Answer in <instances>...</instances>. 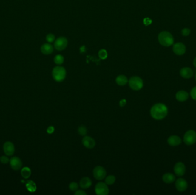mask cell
Masks as SVG:
<instances>
[{
	"mask_svg": "<svg viewBox=\"0 0 196 195\" xmlns=\"http://www.w3.org/2000/svg\"><path fill=\"white\" fill-rule=\"evenodd\" d=\"M158 41L162 46L168 47L174 43V37L169 32L163 31L158 35Z\"/></svg>",
	"mask_w": 196,
	"mask_h": 195,
	"instance_id": "2",
	"label": "cell"
},
{
	"mask_svg": "<svg viewBox=\"0 0 196 195\" xmlns=\"http://www.w3.org/2000/svg\"><path fill=\"white\" fill-rule=\"evenodd\" d=\"M95 193L98 195H107L109 194V189L106 183L98 182L95 188Z\"/></svg>",
	"mask_w": 196,
	"mask_h": 195,
	"instance_id": "6",
	"label": "cell"
},
{
	"mask_svg": "<svg viewBox=\"0 0 196 195\" xmlns=\"http://www.w3.org/2000/svg\"><path fill=\"white\" fill-rule=\"evenodd\" d=\"M116 180V178L114 175H109L106 177L105 180V183L107 185L113 184Z\"/></svg>",
	"mask_w": 196,
	"mask_h": 195,
	"instance_id": "24",
	"label": "cell"
},
{
	"mask_svg": "<svg viewBox=\"0 0 196 195\" xmlns=\"http://www.w3.org/2000/svg\"><path fill=\"white\" fill-rule=\"evenodd\" d=\"M52 77L57 82H61L66 77V70L63 66H58L55 67L52 71Z\"/></svg>",
	"mask_w": 196,
	"mask_h": 195,
	"instance_id": "3",
	"label": "cell"
},
{
	"mask_svg": "<svg viewBox=\"0 0 196 195\" xmlns=\"http://www.w3.org/2000/svg\"><path fill=\"white\" fill-rule=\"evenodd\" d=\"M10 160L7 157V156H2L0 157V161L1 163L4 164H7L9 162Z\"/></svg>",
	"mask_w": 196,
	"mask_h": 195,
	"instance_id": "30",
	"label": "cell"
},
{
	"mask_svg": "<svg viewBox=\"0 0 196 195\" xmlns=\"http://www.w3.org/2000/svg\"><path fill=\"white\" fill-rule=\"evenodd\" d=\"M174 173L177 176H182L185 173L186 171L185 166L182 162H178L174 166Z\"/></svg>",
	"mask_w": 196,
	"mask_h": 195,
	"instance_id": "11",
	"label": "cell"
},
{
	"mask_svg": "<svg viewBox=\"0 0 196 195\" xmlns=\"http://www.w3.org/2000/svg\"><path fill=\"white\" fill-rule=\"evenodd\" d=\"M182 35L183 36H188L190 33V29L189 28H184L182 30Z\"/></svg>",
	"mask_w": 196,
	"mask_h": 195,
	"instance_id": "32",
	"label": "cell"
},
{
	"mask_svg": "<svg viewBox=\"0 0 196 195\" xmlns=\"http://www.w3.org/2000/svg\"><path fill=\"white\" fill-rule=\"evenodd\" d=\"M21 174L24 179H28L31 175V170L29 167H24L21 169Z\"/></svg>",
	"mask_w": 196,
	"mask_h": 195,
	"instance_id": "23",
	"label": "cell"
},
{
	"mask_svg": "<svg viewBox=\"0 0 196 195\" xmlns=\"http://www.w3.org/2000/svg\"><path fill=\"white\" fill-rule=\"evenodd\" d=\"M175 187L177 191L180 192H184L188 187L187 181L184 179L179 178L175 181Z\"/></svg>",
	"mask_w": 196,
	"mask_h": 195,
	"instance_id": "9",
	"label": "cell"
},
{
	"mask_svg": "<svg viewBox=\"0 0 196 195\" xmlns=\"http://www.w3.org/2000/svg\"><path fill=\"white\" fill-rule=\"evenodd\" d=\"M54 62L57 65H61L64 62L63 56L60 55V54L56 55L54 58Z\"/></svg>",
	"mask_w": 196,
	"mask_h": 195,
	"instance_id": "25",
	"label": "cell"
},
{
	"mask_svg": "<svg viewBox=\"0 0 196 195\" xmlns=\"http://www.w3.org/2000/svg\"><path fill=\"white\" fill-rule=\"evenodd\" d=\"M129 87L134 91H139L143 86V80L138 76H133L129 81Z\"/></svg>",
	"mask_w": 196,
	"mask_h": 195,
	"instance_id": "4",
	"label": "cell"
},
{
	"mask_svg": "<svg viewBox=\"0 0 196 195\" xmlns=\"http://www.w3.org/2000/svg\"><path fill=\"white\" fill-rule=\"evenodd\" d=\"M55 37L54 36V35H53L52 33H50V34L47 35L46 36L47 41L50 43L53 42L55 41Z\"/></svg>",
	"mask_w": 196,
	"mask_h": 195,
	"instance_id": "29",
	"label": "cell"
},
{
	"mask_svg": "<svg viewBox=\"0 0 196 195\" xmlns=\"http://www.w3.org/2000/svg\"><path fill=\"white\" fill-rule=\"evenodd\" d=\"M68 45V40L64 37H60L55 41L54 46L58 51H61L65 49Z\"/></svg>",
	"mask_w": 196,
	"mask_h": 195,
	"instance_id": "7",
	"label": "cell"
},
{
	"mask_svg": "<svg viewBox=\"0 0 196 195\" xmlns=\"http://www.w3.org/2000/svg\"><path fill=\"white\" fill-rule=\"evenodd\" d=\"M80 187L82 189H88L92 185V181L88 177H83L80 181Z\"/></svg>",
	"mask_w": 196,
	"mask_h": 195,
	"instance_id": "19",
	"label": "cell"
},
{
	"mask_svg": "<svg viewBox=\"0 0 196 195\" xmlns=\"http://www.w3.org/2000/svg\"><path fill=\"white\" fill-rule=\"evenodd\" d=\"M3 149H4V152L6 154L7 156H11L15 153V146L10 141H7L5 143V144H4Z\"/></svg>",
	"mask_w": 196,
	"mask_h": 195,
	"instance_id": "12",
	"label": "cell"
},
{
	"mask_svg": "<svg viewBox=\"0 0 196 195\" xmlns=\"http://www.w3.org/2000/svg\"><path fill=\"white\" fill-rule=\"evenodd\" d=\"M180 75L182 77L188 79L192 77L193 76V72L192 69L188 67H185L180 70Z\"/></svg>",
	"mask_w": 196,
	"mask_h": 195,
	"instance_id": "16",
	"label": "cell"
},
{
	"mask_svg": "<svg viewBox=\"0 0 196 195\" xmlns=\"http://www.w3.org/2000/svg\"><path fill=\"white\" fill-rule=\"evenodd\" d=\"M167 143L170 146H176L181 144V138L178 136L172 135L168 138Z\"/></svg>",
	"mask_w": 196,
	"mask_h": 195,
	"instance_id": "15",
	"label": "cell"
},
{
	"mask_svg": "<svg viewBox=\"0 0 196 195\" xmlns=\"http://www.w3.org/2000/svg\"><path fill=\"white\" fill-rule=\"evenodd\" d=\"M173 50L175 54L178 56H182L186 52V46L182 43H177L173 45Z\"/></svg>",
	"mask_w": 196,
	"mask_h": 195,
	"instance_id": "13",
	"label": "cell"
},
{
	"mask_svg": "<svg viewBox=\"0 0 196 195\" xmlns=\"http://www.w3.org/2000/svg\"><path fill=\"white\" fill-rule=\"evenodd\" d=\"M168 109L167 107L162 104L158 103L153 105L150 110V114L152 118L157 120H160L163 119L167 116Z\"/></svg>",
	"mask_w": 196,
	"mask_h": 195,
	"instance_id": "1",
	"label": "cell"
},
{
	"mask_svg": "<svg viewBox=\"0 0 196 195\" xmlns=\"http://www.w3.org/2000/svg\"><path fill=\"white\" fill-rule=\"evenodd\" d=\"M54 131H55V128H54V127H53V126H50V127H49L47 128V133H49V134H52V133H53L54 132Z\"/></svg>",
	"mask_w": 196,
	"mask_h": 195,
	"instance_id": "34",
	"label": "cell"
},
{
	"mask_svg": "<svg viewBox=\"0 0 196 195\" xmlns=\"http://www.w3.org/2000/svg\"><path fill=\"white\" fill-rule=\"evenodd\" d=\"M98 54H99V57L102 60L106 59L108 56L107 52L106 50H105V49L100 50L99 52V53H98Z\"/></svg>",
	"mask_w": 196,
	"mask_h": 195,
	"instance_id": "27",
	"label": "cell"
},
{
	"mask_svg": "<svg viewBox=\"0 0 196 195\" xmlns=\"http://www.w3.org/2000/svg\"><path fill=\"white\" fill-rule=\"evenodd\" d=\"M82 143L85 147L89 149L93 148L96 144L94 139L92 138V137L87 136H84L82 140Z\"/></svg>",
	"mask_w": 196,
	"mask_h": 195,
	"instance_id": "14",
	"label": "cell"
},
{
	"mask_svg": "<svg viewBox=\"0 0 196 195\" xmlns=\"http://www.w3.org/2000/svg\"><path fill=\"white\" fill-rule=\"evenodd\" d=\"M41 52L45 55H48L53 52V48L50 43H44L41 46Z\"/></svg>",
	"mask_w": 196,
	"mask_h": 195,
	"instance_id": "18",
	"label": "cell"
},
{
	"mask_svg": "<svg viewBox=\"0 0 196 195\" xmlns=\"http://www.w3.org/2000/svg\"><path fill=\"white\" fill-rule=\"evenodd\" d=\"M176 99L178 101L180 102H183L186 101L189 97V94L187 92L181 90L178 91L175 95Z\"/></svg>",
	"mask_w": 196,
	"mask_h": 195,
	"instance_id": "17",
	"label": "cell"
},
{
	"mask_svg": "<svg viewBox=\"0 0 196 195\" xmlns=\"http://www.w3.org/2000/svg\"><path fill=\"white\" fill-rule=\"evenodd\" d=\"M126 102H127V101H126V100L125 99H123V100H121L120 102H119V105H120V107H124L126 105Z\"/></svg>",
	"mask_w": 196,
	"mask_h": 195,
	"instance_id": "35",
	"label": "cell"
},
{
	"mask_svg": "<svg viewBox=\"0 0 196 195\" xmlns=\"http://www.w3.org/2000/svg\"><path fill=\"white\" fill-rule=\"evenodd\" d=\"M193 65H194V66H195L196 68V57L195 58L194 60H193Z\"/></svg>",
	"mask_w": 196,
	"mask_h": 195,
	"instance_id": "36",
	"label": "cell"
},
{
	"mask_svg": "<svg viewBox=\"0 0 196 195\" xmlns=\"http://www.w3.org/2000/svg\"><path fill=\"white\" fill-rule=\"evenodd\" d=\"M162 180L166 184L173 183L175 180V177L173 174L166 173L162 176Z\"/></svg>",
	"mask_w": 196,
	"mask_h": 195,
	"instance_id": "20",
	"label": "cell"
},
{
	"mask_svg": "<svg viewBox=\"0 0 196 195\" xmlns=\"http://www.w3.org/2000/svg\"><path fill=\"white\" fill-rule=\"evenodd\" d=\"M190 96L194 100L196 101V87H194L190 91Z\"/></svg>",
	"mask_w": 196,
	"mask_h": 195,
	"instance_id": "31",
	"label": "cell"
},
{
	"mask_svg": "<svg viewBox=\"0 0 196 195\" xmlns=\"http://www.w3.org/2000/svg\"><path fill=\"white\" fill-rule=\"evenodd\" d=\"M75 195H87V194L83 190H77L75 192Z\"/></svg>",
	"mask_w": 196,
	"mask_h": 195,
	"instance_id": "33",
	"label": "cell"
},
{
	"mask_svg": "<svg viewBox=\"0 0 196 195\" xmlns=\"http://www.w3.org/2000/svg\"><path fill=\"white\" fill-rule=\"evenodd\" d=\"M93 175L96 180H102L106 176V171L103 166H96L93 171Z\"/></svg>",
	"mask_w": 196,
	"mask_h": 195,
	"instance_id": "8",
	"label": "cell"
},
{
	"mask_svg": "<svg viewBox=\"0 0 196 195\" xmlns=\"http://www.w3.org/2000/svg\"><path fill=\"white\" fill-rule=\"evenodd\" d=\"M129 82L127 77L124 75H119L116 79V84L120 86H124Z\"/></svg>",
	"mask_w": 196,
	"mask_h": 195,
	"instance_id": "21",
	"label": "cell"
},
{
	"mask_svg": "<svg viewBox=\"0 0 196 195\" xmlns=\"http://www.w3.org/2000/svg\"><path fill=\"white\" fill-rule=\"evenodd\" d=\"M183 141L188 145H192L196 143V132L193 130H189L187 131L184 135Z\"/></svg>",
	"mask_w": 196,
	"mask_h": 195,
	"instance_id": "5",
	"label": "cell"
},
{
	"mask_svg": "<svg viewBox=\"0 0 196 195\" xmlns=\"http://www.w3.org/2000/svg\"><path fill=\"white\" fill-rule=\"evenodd\" d=\"M195 79H196V75H195Z\"/></svg>",
	"mask_w": 196,
	"mask_h": 195,
	"instance_id": "37",
	"label": "cell"
},
{
	"mask_svg": "<svg viewBox=\"0 0 196 195\" xmlns=\"http://www.w3.org/2000/svg\"><path fill=\"white\" fill-rule=\"evenodd\" d=\"M78 133L81 136H85L87 133V130L85 126L81 125L78 128Z\"/></svg>",
	"mask_w": 196,
	"mask_h": 195,
	"instance_id": "26",
	"label": "cell"
},
{
	"mask_svg": "<svg viewBox=\"0 0 196 195\" xmlns=\"http://www.w3.org/2000/svg\"><path fill=\"white\" fill-rule=\"evenodd\" d=\"M26 188L29 192H34L36 191V185L33 181H27L26 182Z\"/></svg>",
	"mask_w": 196,
	"mask_h": 195,
	"instance_id": "22",
	"label": "cell"
},
{
	"mask_svg": "<svg viewBox=\"0 0 196 195\" xmlns=\"http://www.w3.org/2000/svg\"><path fill=\"white\" fill-rule=\"evenodd\" d=\"M10 165L11 168L15 171H18L21 168L22 163L21 160L18 157H12L10 161Z\"/></svg>",
	"mask_w": 196,
	"mask_h": 195,
	"instance_id": "10",
	"label": "cell"
},
{
	"mask_svg": "<svg viewBox=\"0 0 196 195\" xmlns=\"http://www.w3.org/2000/svg\"><path fill=\"white\" fill-rule=\"evenodd\" d=\"M78 188H79L78 184L75 182H72L70 183L69 185V189L71 191H76L78 189Z\"/></svg>",
	"mask_w": 196,
	"mask_h": 195,
	"instance_id": "28",
	"label": "cell"
}]
</instances>
